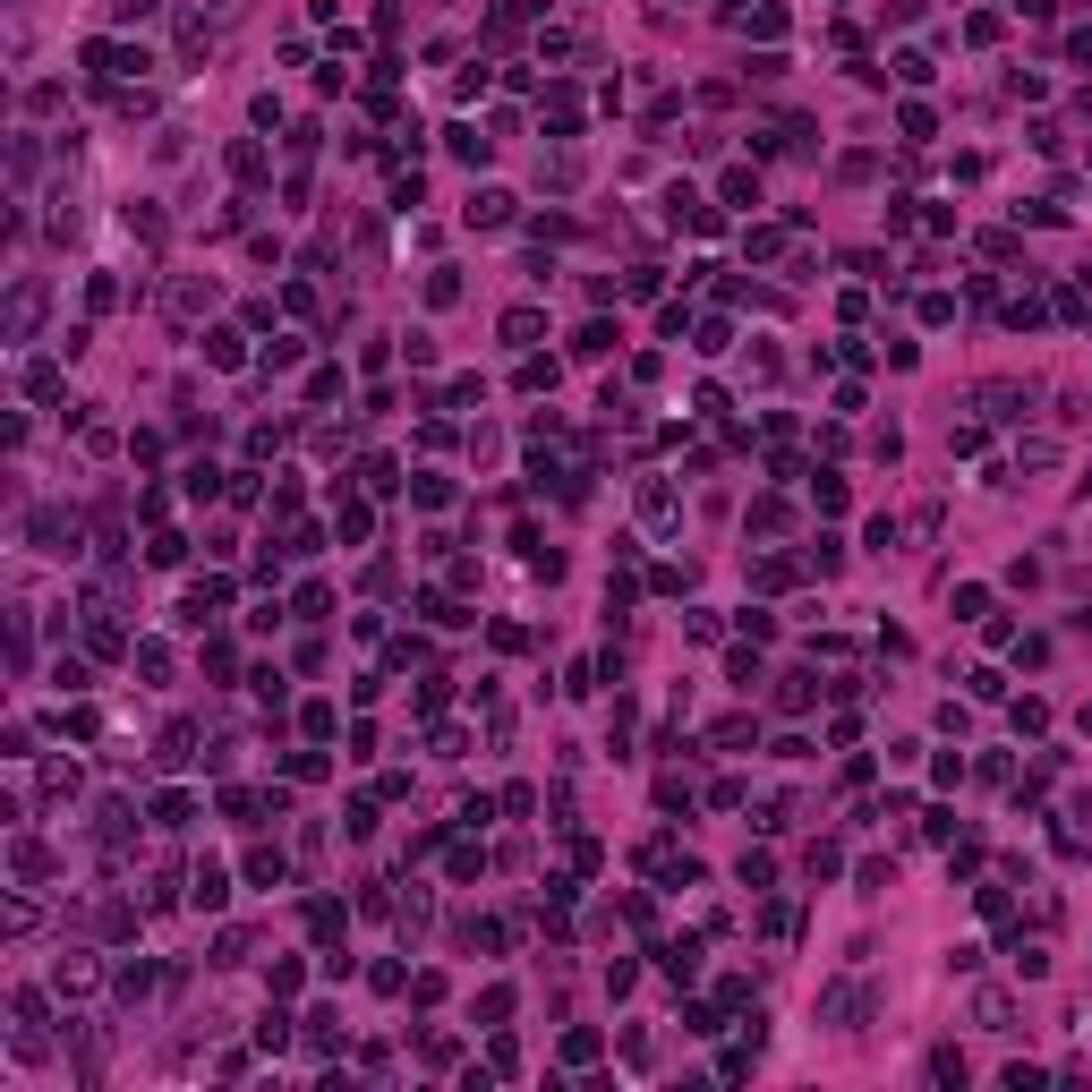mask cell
I'll return each instance as SVG.
<instances>
[{"label":"cell","mask_w":1092,"mask_h":1092,"mask_svg":"<svg viewBox=\"0 0 1092 1092\" xmlns=\"http://www.w3.org/2000/svg\"><path fill=\"white\" fill-rule=\"evenodd\" d=\"M717 196H726V205H760V172H726Z\"/></svg>","instance_id":"cell-18"},{"label":"cell","mask_w":1092,"mask_h":1092,"mask_svg":"<svg viewBox=\"0 0 1092 1092\" xmlns=\"http://www.w3.org/2000/svg\"><path fill=\"white\" fill-rule=\"evenodd\" d=\"M307 1049H342V1025H333V1007H316V1016H307Z\"/></svg>","instance_id":"cell-22"},{"label":"cell","mask_w":1092,"mask_h":1092,"mask_svg":"<svg viewBox=\"0 0 1092 1092\" xmlns=\"http://www.w3.org/2000/svg\"><path fill=\"white\" fill-rule=\"evenodd\" d=\"M811 700H819V683H811V674H786V691H777V708H793V717H802Z\"/></svg>","instance_id":"cell-23"},{"label":"cell","mask_w":1092,"mask_h":1092,"mask_svg":"<svg viewBox=\"0 0 1092 1092\" xmlns=\"http://www.w3.org/2000/svg\"><path fill=\"white\" fill-rule=\"evenodd\" d=\"M282 871H291L282 845H257V854H248V879H257V888H282Z\"/></svg>","instance_id":"cell-10"},{"label":"cell","mask_w":1092,"mask_h":1092,"mask_svg":"<svg viewBox=\"0 0 1092 1092\" xmlns=\"http://www.w3.org/2000/svg\"><path fill=\"white\" fill-rule=\"evenodd\" d=\"M1016 973H1025V982H1041V973H1049V947H1032V939H1016Z\"/></svg>","instance_id":"cell-29"},{"label":"cell","mask_w":1092,"mask_h":1092,"mask_svg":"<svg viewBox=\"0 0 1092 1092\" xmlns=\"http://www.w3.org/2000/svg\"><path fill=\"white\" fill-rule=\"evenodd\" d=\"M538 333H546V316H538V307H513V316H504V342H521V350H530Z\"/></svg>","instance_id":"cell-13"},{"label":"cell","mask_w":1092,"mask_h":1092,"mask_svg":"<svg viewBox=\"0 0 1092 1092\" xmlns=\"http://www.w3.org/2000/svg\"><path fill=\"white\" fill-rule=\"evenodd\" d=\"M333 530H342V538H367V530H376V513H367L359 495H342V487H333Z\"/></svg>","instance_id":"cell-6"},{"label":"cell","mask_w":1092,"mask_h":1092,"mask_svg":"<svg viewBox=\"0 0 1092 1092\" xmlns=\"http://www.w3.org/2000/svg\"><path fill=\"white\" fill-rule=\"evenodd\" d=\"M188 905L196 913H222V905H231V871H222V862H196L188 871Z\"/></svg>","instance_id":"cell-1"},{"label":"cell","mask_w":1092,"mask_h":1092,"mask_svg":"<svg viewBox=\"0 0 1092 1092\" xmlns=\"http://www.w3.org/2000/svg\"><path fill=\"white\" fill-rule=\"evenodd\" d=\"M589 1058H598V1032L572 1025V1032H563V1067H589Z\"/></svg>","instance_id":"cell-20"},{"label":"cell","mask_w":1092,"mask_h":1092,"mask_svg":"<svg viewBox=\"0 0 1092 1092\" xmlns=\"http://www.w3.org/2000/svg\"><path fill=\"white\" fill-rule=\"evenodd\" d=\"M487 1067H495V1075H513V1067H521V1049H513V1032H495V1041H487Z\"/></svg>","instance_id":"cell-30"},{"label":"cell","mask_w":1092,"mask_h":1092,"mask_svg":"<svg viewBox=\"0 0 1092 1092\" xmlns=\"http://www.w3.org/2000/svg\"><path fill=\"white\" fill-rule=\"evenodd\" d=\"M708 743H726V751H743V743H751V717H717V726H708Z\"/></svg>","instance_id":"cell-28"},{"label":"cell","mask_w":1092,"mask_h":1092,"mask_svg":"<svg viewBox=\"0 0 1092 1092\" xmlns=\"http://www.w3.org/2000/svg\"><path fill=\"white\" fill-rule=\"evenodd\" d=\"M111 9H120V18H154V9H163V0H111Z\"/></svg>","instance_id":"cell-35"},{"label":"cell","mask_w":1092,"mask_h":1092,"mask_svg":"<svg viewBox=\"0 0 1092 1092\" xmlns=\"http://www.w3.org/2000/svg\"><path fill=\"white\" fill-rule=\"evenodd\" d=\"M811 504L819 513H845V478H811Z\"/></svg>","instance_id":"cell-32"},{"label":"cell","mask_w":1092,"mask_h":1092,"mask_svg":"<svg viewBox=\"0 0 1092 1092\" xmlns=\"http://www.w3.org/2000/svg\"><path fill=\"white\" fill-rule=\"evenodd\" d=\"M188 495H222V470H214V461H188Z\"/></svg>","instance_id":"cell-34"},{"label":"cell","mask_w":1092,"mask_h":1092,"mask_svg":"<svg viewBox=\"0 0 1092 1092\" xmlns=\"http://www.w3.org/2000/svg\"><path fill=\"white\" fill-rule=\"evenodd\" d=\"M205 359L214 367H248V333H239V324H214V333H205Z\"/></svg>","instance_id":"cell-4"},{"label":"cell","mask_w":1092,"mask_h":1092,"mask_svg":"<svg viewBox=\"0 0 1092 1092\" xmlns=\"http://www.w3.org/2000/svg\"><path fill=\"white\" fill-rule=\"evenodd\" d=\"M274 367H300V342H291V333H274V342H265V376H274Z\"/></svg>","instance_id":"cell-33"},{"label":"cell","mask_w":1092,"mask_h":1092,"mask_svg":"<svg viewBox=\"0 0 1092 1092\" xmlns=\"http://www.w3.org/2000/svg\"><path fill=\"white\" fill-rule=\"evenodd\" d=\"M521 393H555V359H521Z\"/></svg>","instance_id":"cell-26"},{"label":"cell","mask_w":1092,"mask_h":1092,"mask_svg":"<svg viewBox=\"0 0 1092 1092\" xmlns=\"http://www.w3.org/2000/svg\"><path fill=\"white\" fill-rule=\"evenodd\" d=\"M35 316H44V282H18V300H9V333H35Z\"/></svg>","instance_id":"cell-5"},{"label":"cell","mask_w":1092,"mask_h":1092,"mask_svg":"<svg viewBox=\"0 0 1092 1092\" xmlns=\"http://www.w3.org/2000/svg\"><path fill=\"white\" fill-rule=\"evenodd\" d=\"M641 513H649V530H674V521H683V504H674V487H666V478H649V487H641Z\"/></svg>","instance_id":"cell-3"},{"label":"cell","mask_w":1092,"mask_h":1092,"mask_svg":"<svg viewBox=\"0 0 1092 1092\" xmlns=\"http://www.w3.org/2000/svg\"><path fill=\"white\" fill-rule=\"evenodd\" d=\"M606 350H615V324H580V333H572V359H606Z\"/></svg>","instance_id":"cell-8"},{"label":"cell","mask_w":1092,"mask_h":1092,"mask_svg":"<svg viewBox=\"0 0 1092 1092\" xmlns=\"http://www.w3.org/2000/svg\"><path fill=\"white\" fill-rule=\"evenodd\" d=\"M444 146H452V163H487L495 137H478V129H444Z\"/></svg>","instance_id":"cell-14"},{"label":"cell","mask_w":1092,"mask_h":1092,"mask_svg":"<svg viewBox=\"0 0 1092 1092\" xmlns=\"http://www.w3.org/2000/svg\"><path fill=\"white\" fill-rule=\"evenodd\" d=\"M734 879L760 897V888H777V862H769V854H743V862H734Z\"/></svg>","instance_id":"cell-16"},{"label":"cell","mask_w":1092,"mask_h":1092,"mask_svg":"<svg viewBox=\"0 0 1092 1092\" xmlns=\"http://www.w3.org/2000/svg\"><path fill=\"white\" fill-rule=\"evenodd\" d=\"M257 1049H291V1016H282V1007H265V1025H257Z\"/></svg>","instance_id":"cell-24"},{"label":"cell","mask_w":1092,"mask_h":1092,"mask_svg":"<svg viewBox=\"0 0 1092 1092\" xmlns=\"http://www.w3.org/2000/svg\"><path fill=\"white\" fill-rule=\"evenodd\" d=\"M410 495H419V504H427V513H444V504H452V478H435V470H419V478H410Z\"/></svg>","instance_id":"cell-15"},{"label":"cell","mask_w":1092,"mask_h":1092,"mask_svg":"<svg viewBox=\"0 0 1092 1092\" xmlns=\"http://www.w3.org/2000/svg\"><path fill=\"white\" fill-rule=\"evenodd\" d=\"M26 393H35V402H52V393H61V367L35 359V367H26Z\"/></svg>","instance_id":"cell-25"},{"label":"cell","mask_w":1092,"mask_h":1092,"mask_svg":"<svg viewBox=\"0 0 1092 1092\" xmlns=\"http://www.w3.org/2000/svg\"><path fill=\"white\" fill-rule=\"evenodd\" d=\"M786 495H760V504H751V530H760V538H769V530H786Z\"/></svg>","instance_id":"cell-19"},{"label":"cell","mask_w":1092,"mask_h":1092,"mask_svg":"<svg viewBox=\"0 0 1092 1092\" xmlns=\"http://www.w3.org/2000/svg\"><path fill=\"white\" fill-rule=\"evenodd\" d=\"M504 222H513V196H504V188H478V196H470V231H504Z\"/></svg>","instance_id":"cell-2"},{"label":"cell","mask_w":1092,"mask_h":1092,"mask_svg":"<svg viewBox=\"0 0 1092 1092\" xmlns=\"http://www.w3.org/2000/svg\"><path fill=\"white\" fill-rule=\"evenodd\" d=\"M9 862H18V879H52V854L35 845V836H18V845H9Z\"/></svg>","instance_id":"cell-9"},{"label":"cell","mask_w":1092,"mask_h":1092,"mask_svg":"<svg viewBox=\"0 0 1092 1092\" xmlns=\"http://www.w3.org/2000/svg\"><path fill=\"white\" fill-rule=\"evenodd\" d=\"M666 973H674V982H691V973H700V939H674V947H666Z\"/></svg>","instance_id":"cell-12"},{"label":"cell","mask_w":1092,"mask_h":1092,"mask_svg":"<svg viewBox=\"0 0 1092 1092\" xmlns=\"http://www.w3.org/2000/svg\"><path fill=\"white\" fill-rule=\"evenodd\" d=\"M999 35H1007V18H990V9H982V18H964V44H999Z\"/></svg>","instance_id":"cell-31"},{"label":"cell","mask_w":1092,"mask_h":1092,"mask_svg":"<svg viewBox=\"0 0 1092 1092\" xmlns=\"http://www.w3.org/2000/svg\"><path fill=\"white\" fill-rule=\"evenodd\" d=\"M231 180H265V146H257V137H239V146H231Z\"/></svg>","instance_id":"cell-17"},{"label":"cell","mask_w":1092,"mask_h":1092,"mask_svg":"<svg viewBox=\"0 0 1092 1092\" xmlns=\"http://www.w3.org/2000/svg\"><path fill=\"white\" fill-rule=\"evenodd\" d=\"M751 580H760V589H786L793 563H786V555H760V563H751Z\"/></svg>","instance_id":"cell-27"},{"label":"cell","mask_w":1092,"mask_h":1092,"mask_svg":"<svg viewBox=\"0 0 1092 1092\" xmlns=\"http://www.w3.org/2000/svg\"><path fill=\"white\" fill-rule=\"evenodd\" d=\"M342 921H350V913H342L333 897H316V905H307V930H316L324 947H342Z\"/></svg>","instance_id":"cell-7"},{"label":"cell","mask_w":1092,"mask_h":1092,"mask_svg":"<svg viewBox=\"0 0 1092 1092\" xmlns=\"http://www.w3.org/2000/svg\"><path fill=\"white\" fill-rule=\"evenodd\" d=\"M154 819H163V828H188V819H196V802H188V793H154Z\"/></svg>","instance_id":"cell-11"},{"label":"cell","mask_w":1092,"mask_h":1092,"mask_svg":"<svg viewBox=\"0 0 1092 1092\" xmlns=\"http://www.w3.org/2000/svg\"><path fill=\"white\" fill-rule=\"evenodd\" d=\"M146 555L163 563V572H172V563H188V538H180V530H154V546H146Z\"/></svg>","instance_id":"cell-21"}]
</instances>
